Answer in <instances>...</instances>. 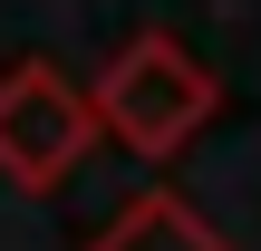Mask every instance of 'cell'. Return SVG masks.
Instances as JSON below:
<instances>
[{"instance_id": "obj_2", "label": "cell", "mask_w": 261, "mask_h": 251, "mask_svg": "<svg viewBox=\"0 0 261 251\" xmlns=\"http://www.w3.org/2000/svg\"><path fill=\"white\" fill-rule=\"evenodd\" d=\"M87 145H97V97H77L48 58L0 68V174H10L19 193L68 184Z\"/></svg>"}, {"instance_id": "obj_3", "label": "cell", "mask_w": 261, "mask_h": 251, "mask_svg": "<svg viewBox=\"0 0 261 251\" xmlns=\"http://www.w3.org/2000/svg\"><path fill=\"white\" fill-rule=\"evenodd\" d=\"M87 251H232V242H223L184 193H136V203H126Z\"/></svg>"}, {"instance_id": "obj_1", "label": "cell", "mask_w": 261, "mask_h": 251, "mask_svg": "<svg viewBox=\"0 0 261 251\" xmlns=\"http://www.w3.org/2000/svg\"><path fill=\"white\" fill-rule=\"evenodd\" d=\"M213 106H223V77H213L174 29H136V39L107 58V77H97V126H107L126 155H145V164L184 155V145L213 126Z\"/></svg>"}]
</instances>
